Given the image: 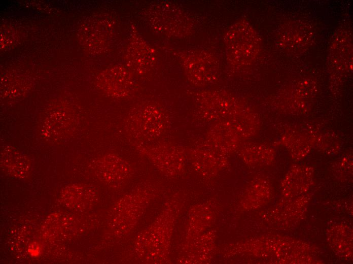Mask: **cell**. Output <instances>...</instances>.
Instances as JSON below:
<instances>
[{
    "instance_id": "obj_8",
    "label": "cell",
    "mask_w": 353,
    "mask_h": 264,
    "mask_svg": "<svg viewBox=\"0 0 353 264\" xmlns=\"http://www.w3.org/2000/svg\"><path fill=\"white\" fill-rule=\"evenodd\" d=\"M93 168L97 177L104 182L116 186L130 177L132 170L129 163L114 154H107L97 159Z\"/></svg>"
},
{
    "instance_id": "obj_6",
    "label": "cell",
    "mask_w": 353,
    "mask_h": 264,
    "mask_svg": "<svg viewBox=\"0 0 353 264\" xmlns=\"http://www.w3.org/2000/svg\"><path fill=\"white\" fill-rule=\"evenodd\" d=\"M151 22L157 29L172 36L187 35L193 28V22L182 9L169 3H161L151 10Z\"/></svg>"
},
{
    "instance_id": "obj_9",
    "label": "cell",
    "mask_w": 353,
    "mask_h": 264,
    "mask_svg": "<svg viewBox=\"0 0 353 264\" xmlns=\"http://www.w3.org/2000/svg\"><path fill=\"white\" fill-rule=\"evenodd\" d=\"M97 83L108 95L118 98L129 97L134 91L135 82L130 72L117 67L107 71L99 77Z\"/></svg>"
},
{
    "instance_id": "obj_14",
    "label": "cell",
    "mask_w": 353,
    "mask_h": 264,
    "mask_svg": "<svg viewBox=\"0 0 353 264\" xmlns=\"http://www.w3.org/2000/svg\"><path fill=\"white\" fill-rule=\"evenodd\" d=\"M227 119L235 127L243 140L252 137L259 128L257 116L245 105Z\"/></svg>"
},
{
    "instance_id": "obj_15",
    "label": "cell",
    "mask_w": 353,
    "mask_h": 264,
    "mask_svg": "<svg viewBox=\"0 0 353 264\" xmlns=\"http://www.w3.org/2000/svg\"><path fill=\"white\" fill-rule=\"evenodd\" d=\"M241 153L245 161L253 164L262 165L272 158L269 147L256 143L248 144L243 147Z\"/></svg>"
},
{
    "instance_id": "obj_12",
    "label": "cell",
    "mask_w": 353,
    "mask_h": 264,
    "mask_svg": "<svg viewBox=\"0 0 353 264\" xmlns=\"http://www.w3.org/2000/svg\"><path fill=\"white\" fill-rule=\"evenodd\" d=\"M127 64L136 73H145L155 64V58L152 49L141 38H133L126 54Z\"/></svg>"
},
{
    "instance_id": "obj_4",
    "label": "cell",
    "mask_w": 353,
    "mask_h": 264,
    "mask_svg": "<svg viewBox=\"0 0 353 264\" xmlns=\"http://www.w3.org/2000/svg\"><path fill=\"white\" fill-rule=\"evenodd\" d=\"M133 144L140 153L148 158L167 175L175 176L183 169L184 152L183 148L178 145L167 142Z\"/></svg>"
},
{
    "instance_id": "obj_7",
    "label": "cell",
    "mask_w": 353,
    "mask_h": 264,
    "mask_svg": "<svg viewBox=\"0 0 353 264\" xmlns=\"http://www.w3.org/2000/svg\"><path fill=\"white\" fill-rule=\"evenodd\" d=\"M242 140L232 123L225 119L213 122L206 134L204 143L226 155L238 149Z\"/></svg>"
},
{
    "instance_id": "obj_5",
    "label": "cell",
    "mask_w": 353,
    "mask_h": 264,
    "mask_svg": "<svg viewBox=\"0 0 353 264\" xmlns=\"http://www.w3.org/2000/svg\"><path fill=\"white\" fill-rule=\"evenodd\" d=\"M182 60L186 76L192 84L205 86L217 80L219 64L211 53L203 50H190L182 54Z\"/></svg>"
},
{
    "instance_id": "obj_10",
    "label": "cell",
    "mask_w": 353,
    "mask_h": 264,
    "mask_svg": "<svg viewBox=\"0 0 353 264\" xmlns=\"http://www.w3.org/2000/svg\"><path fill=\"white\" fill-rule=\"evenodd\" d=\"M192 164L203 176L211 177L227 164L226 155L205 143L194 148L191 152Z\"/></svg>"
},
{
    "instance_id": "obj_3",
    "label": "cell",
    "mask_w": 353,
    "mask_h": 264,
    "mask_svg": "<svg viewBox=\"0 0 353 264\" xmlns=\"http://www.w3.org/2000/svg\"><path fill=\"white\" fill-rule=\"evenodd\" d=\"M196 96L200 116L208 122L227 119L244 106L238 98L224 90H203Z\"/></svg>"
},
{
    "instance_id": "obj_13",
    "label": "cell",
    "mask_w": 353,
    "mask_h": 264,
    "mask_svg": "<svg viewBox=\"0 0 353 264\" xmlns=\"http://www.w3.org/2000/svg\"><path fill=\"white\" fill-rule=\"evenodd\" d=\"M1 166L7 173L18 178L27 177L30 170L27 157L12 147H6L1 152Z\"/></svg>"
},
{
    "instance_id": "obj_11",
    "label": "cell",
    "mask_w": 353,
    "mask_h": 264,
    "mask_svg": "<svg viewBox=\"0 0 353 264\" xmlns=\"http://www.w3.org/2000/svg\"><path fill=\"white\" fill-rule=\"evenodd\" d=\"M281 29L278 39L282 48L291 52L303 51L308 47L312 38L309 26L301 23H294Z\"/></svg>"
},
{
    "instance_id": "obj_2",
    "label": "cell",
    "mask_w": 353,
    "mask_h": 264,
    "mask_svg": "<svg viewBox=\"0 0 353 264\" xmlns=\"http://www.w3.org/2000/svg\"><path fill=\"white\" fill-rule=\"evenodd\" d=\"M224 42L227 63L233 69L250 64L259 52V38L245 20L238 21L230 27L225 34Z\"/></svg>"
},
{
    "instance_id": "obj_1",
    "label": "cell",
    "mask_w": 353,
    "mask_h": 264,
    "mask_svg": "<svg viewBox=\"0 0 353 264\" xmlns=\"http://www.w3.org/2000/svg\"><path fill=\"white\" fill-rule=\"evenodd\" d=\"M169 125V117L161 107L145 102L129 111L124 119L122 129L133 143H148L161 138Z\"/></svg>"
}]
</instances>
